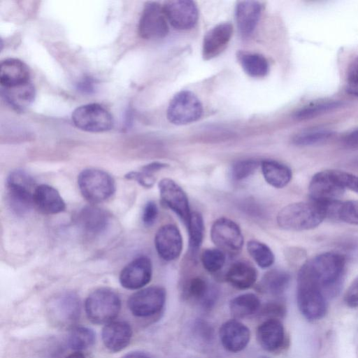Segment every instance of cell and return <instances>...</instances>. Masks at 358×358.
I'll use <instances>...</instances> for the list:
<instances>
[{"label":"cell","instance_id":"obj_1","mask_svg":"<svg viewBox=\"0 0 358 358\" xmlns=\"http://www.w3.org/2000/svg\"><path fill=\"white\" fill-rule=\"evenodd\" d=\"M304 266L319 283L325 296L337 294L345 268L343 255L334 252H324L306 262Z\"/></svg>","mask_w":358,"mask_h":358},{"label":"cell","instance_id":"obj_2","mask_svg":"<svg viewBox=\"0 0 358 358\" xmlns=\"http://www.w3.org/2000/svg\"><path fill=\"white\" fill-rule=\"evenodd\" d=\"M327 217L324 204L315 201L296 202L282 208L277 215L280 227L289 231H304L319 226Z\"/></svg>","mask_w":358,"mask_h":358},{"label":"cell","instance_id":"obj_3","mask_svg":"<svg viewBox=\"0 0 358 358\" xmlns=\"http://www.w3.org/2000/svg\"><path fill=\"white\" fill-rule=\"evenodd\" d=\"M296 301L301 314L308 320H320L327 313L326 296L304 264L298 273Z\"/></svg>","mask_w":358,"mask_h":358},{"label":"cell","instance_id":"obj_4","mask_svg":"<svg viewBox=\"0 0 358 358\" xmlns=\"http://www.w3.org/2000/svg\"><path fill=\"white\" fill-rule=\"evenodd\" d=\"M121 308L118 295L112 289L102 287L89 294L85 303L87 318L94 324L110 323L117 316Z\"/></svg>","mask_w":358,"mask_h":358},{"label":"cell","instance_id":"obj_5","mask_svg":"<svg viewBox=\"0 0 358 358\" xmlns=\"http://www.w3.org/2000/svg\"><path fill=\"white\" fill-rule=\"evenodd\" d=\"M8 205L15 214L24 215L34 205V192L36 186L34 178L22 170L10 173L6 181Z\"/></svg>","mask_w":358,"mask_h":358},{"label":"cell","instance_id":"obj_6","mask_svg":"<svg viewBox=\"0 0 358 358\" xmlns=\"http://www.w3.org/2000/svg\"><path fill=\"white\" fill-rule=\"evenodd\" d=\"M78 185L83 197L92 203L103 202L115 191L113 177L97 169H86L78 177Z\"/></svg>","mask_w":358,"mask_h":358},{"label":"cell","instance_id":"obj_7","mask_svg":"<svg viewBox=\"0 0 358 358\" xmlns=\"http://www.w3.org/2000/svg\"><path fill=\"white\" fill-rule=\"evenodd\" d=\"M73 124L88 132H103L113 127L112 115L98 103H88L76 108L72 113Z\"/></svg>","mask_w":358,"mask_h":358},{"label":"cell","instance_id":"obj_8","mask_svg":"<svg viewBox=\"0 0 358 358\" xmlns=\"http://www.w3.org/2000/svg\"><path fill=\"white\" fill-rule=\"evenodd\" d=\"M48 314L51 322L58 327H71L79 319L80 301L78 296L72 292L56 295L49 302Z\"/></svg>","mask_w":358,"mask_h":358},{"label":"cell","instance_id":"obj_9","mask_svg":"<svg viewBox=\"0 0 358 358\" xmlns=\"http://www.w3.org/2000/svg\"><path fill=\"white\" fill-rule=\"evenodd\" d=\"M203 113V107L196 96L190 91L178 92L171 100L166 116L170 122L183 125L198 120Z\"/></svg>","mask_w":358,"mask_h":358},{"label":"cell","instance_id":"obj_10","mask_svg":"<svg viewBox=\"0 0 358 358\" xmlns=\"http://www.w3.org/2000/svg\"><path fill=\"white\" fill-rule=\"evenodd\" d=\"M165 301V289L159 286H150L133 294L128 299L127 306L134 316L145 318L159 313Z\"/></svg>","mask_w":358,"mask_h":358},{"label":"cell","instance_id":"obj_11","mask_svg":"<svg viewBox=\"0 0 358 358\" xmlns=\"http://www.w3.org/2000/svg\"><path fill=\"white\" fill-rule=\"evenodd\" d=\"M212 241L224 252L236 254L243 245V236L238 225L233 220L220 217L216 220L210 230Z\"/></svg>","mask_w":358,"mask_h":358},{"label":"cell","instance_id":"obj_12","mask_svg":"<svg viewBox=\"0 0 358 358\" xmlns=\"http://www.w3.org/2000/svg\"><path fill=\"white\" fill-rule=\"evenodd\" d=\"M138 29L139 35L145 39L165 37L169 32V26L163 6L157 2H147L143 7Z\"/></svg>","mask_w":358,"mask_h":358},{"label":"cell","instance_id":"obj_13","mask_svg":"<svg viewBox=\"0 0 358 358\" xmlns=\"http://www.w3.org/2000/svg\"><path fill=\"white\" fill-rule=\"evenodd\" d=\"M345 190L333 178L329 170L316 173L312 177L308 186L312 201L320 203L338 201Z\"/></svg>","mask_w":358,"mask_h":358},{"label":"cell","instance_id":"obj_14","mask_svg":"<svg viewBox=\"0 0 358 358\" xmlns=\"http://www.w3.org/2000/svg\"><path fill=\"white\" fill-rule=\"evenodd\" d=\"M163 9L167 20L178 29H191L198 20V8L192 1H168L163 6Z\"/></svg>","mask_w":358,"mask_h":358},{"label":"cell","instance_id":"obj_15","mask_svg":"<svg viewBox=\"0 0 358 358\" xmlns=\"http://www.w3.org/2000/svg\"><path fill=\"white\" fill-rule=\"evenodd\" d=\"M152 267L150 259L140 256L126 265L120 272V282L127 289H138L149 283L152 278Z\"/></svg>","mask_w":358,"mask_h":358},{"label":"cell","instance_id":"obj_16","mask_svg":"<svg viewBox=\"0 0 358 358\" xmlns=\"http://www.w3.org/2000/svg\"><path fill=\"white\" fill-rule=\"evenodd\" d=\"M158 187L163 203L187 224L191 213L188 199L183 189L170 178L161 180Z\"/></svg>","mask_w":358,"mask_h":358},{"label":"cell","instance_id":"obj_17","mask_svg":"<svg viewBox=\"0 0 358 358\" xmlns=\"http://www.w3.org/2000/svg\"><path fill=\"white\" fill-rule=\"evenodd\" d=\"M156 250L165 261L177 259L182 249V238L178 227L173 224H165L157 231L155 237Z\"/></svg>","mask_w":358,"mask_h":358},{"label":"cell","instance_id":"obj_18","mask_svg":"<svg viewBox=\"0 0 358 358\" xmlns=\"http://www.w3.org/2000/svg\"><path fill=\"white\" fill-rule=\"evenodd\" d=\"M219 336L223 347L231 352L243 350L250 338V329L243 323L231 320L225 322L220 328Z\"/></svg>","mask_w":358,"mask_h":358},{"label":"cell","instance_id":"obj_19","mask_svg":"<svg viewBox=\"0 0 358 358\" xmlns=\"http://www.w3.org/2000/svg\"><path fill=\"white\" fill-rule=\"evenodd\" d=\"M233 33L229 22L220 23L210 29L203 38L202 54L206 60L219 55L228 45Z\"/></svg>","mask_w":358,"mask_h":358},{"label":"cell","instance_id":"obj_20","mask_svg":"<svg viewBox=\"0 0 358 358\" xmlns=\"http://www.w3.org/2000/svg\"><path fill=\"white\" fill-rule=\"evenodd\" d=\"M257 338L260 346L266 351L276 352L285 345V329L280 320L264 321L257 328Z\"/></svg>","mask_w":358,"mask_h":358},{"label":"cell","instance_id":"obj_21","mask_svg":"<svg viewBox=\"0 0 358 358\" xmlns=\"http://www.w3.org/2000/svg\"><path fill=\"white\" fill-rule=\"evenodd\" d=\"M132 329L124 321H113L108 323L102 331V341L110 351L117 352L124 349L130 343Z\"/></svg>","mask_w":358,"mask_h":358},{"label":"cell","instance_id":"obj_22","mask_svg":"<svg viewBox=\"0 0 358 358\" xmlns=\"http://www.w3.org/2000/svg\"><path fill=\"white\" fill-rule=\"evenodd\" d=\"M261 5L255 1L237 3L235 17L239 32L243 37L250 36L255 29L261 15Z\"/></svg>","mask_w":358,"mask_h":358},{"label":"cell","instance_id":"obj_23","mask_svg":"<svg viewBox=\"0 0 358 358\" xmlns=\"http://www.w3.org/2000/svg\"><path fill=\"white\" fill-rule=\"evenodd\" d=\"M30 82V72L27 65L15 58H8L0 65V84L1 87H11Z\"/></svg>","mask_w":358,"mask_h":358},{"label":"cell","instance_id":"obj_24","mask_svg":"<svg viewBox=\"0 0 358 358\" xmlns=\"http://www.w3.org/2000/svg\"><path fill=\"white\" fill-rule=\"evenodd\" d=\"M34 204L45 214H57L65 210V202L59 192L52 186L42 184L34 192Z\"/></svg>","mask_w":358,"mask_h":358},{"label":"cell","instance_id":"obj_25","mask_svg":"<svg viewBox=\"0 0 358 358\" xmlns=\"http://www.w3.org/2000/svg\"><path fill=\"white\" fill-rule=\"evenodd\" d=\"M1 96L6 103L16 111L27 109L34 101L36 90L31 82L11 87H1Z\"/></svg>","mask_w":358,"mask_h":358},{"label":"cell","instance_id":"obj_26","mask_svg":"<svg viewBox=\"0 0 358 358\" xmlns=\"http://www.w3.org/2000/svg\"><path fill=\"white\" fill-rule=\"evenodd\" d=\"M109 219L106 211L94 206L83 207L78 215L80 227L85 232L93 235L104 231L109 224Z\"/></svg>","mask_w":358,"mask_h":358},{"label":"cell","instance_id":"obj_27","mask_svg":"<svg viewBox=\"0 0 358 358\" xmlns=\"http://www.w3.org/2000/svg\"><path fill=\"white\" fill-rule=\"evenodd\" d=\"M185 294L187 299L199 303L205 309L211 308L217 298L216 290L210 287L208 282L200 277L193 278L189 281Z\"/></svg>","mask_w":358,"mask_h":358},{"label":"cell","instance_id":"obj_28","mask_svg":"<svg viewBox=\"0 0 358 358\" xmlns=\"http://www.w3.org/2000/svg\"><path fill=\"white\" fill-rule=\"evenodd\" d=\"M257 278L256 269L244 262L233 264L226 274V280L238 289H246L252 287Z\"/></svg>","mask_w":358,"mask_h":358},{"label":"cell","instance_id":"obj_29","mask_svg":"<svg viewBox=\"0 0 358 358\" xmlns=\"http://www.w3.org/2000/svg\"><path fill=\"white\" fill-rule=\"evenodd\" d=\"M261 166L265 180L275 188L285 187L292 179L291 169L280 162L264 160L262 162Z\"/></svg>","mask_w":358,"mask_h":358},{"label":"cell","instance_id":"obj_30","mask_svg":"<svg viewBox=\"0 0 358 358\" xmlns=\"http://www.w3.org/2000/svg\"><path fill=\"white\" fill-rule=\"evenodd\" d=\"M290 282L289 274L282 270L273 269L263 276L259 285V290L274 296L282 294Z\"/></svg>","mask_w":358,"mask_h":358},{"label":"cell","instance_id":"obj_31","mask_svg":"<svg viewBox=\"0 0 358 358\" xmlns=\"http://www.w3.org/2000/svg\"><path fill=\"white\" fill-rule=\"evenodd\" d=\"M260 307L259 298L252 293L238 295L231 299L229 303L231 315L237 319L247 317L257 313Z\"/></svg>","mask_w":358,"mask_h":358},{"label":"cell","instance_id":"obj_32","mask_svg":"<svg viewBox=\"0 0 358 358\" xmlns=\"http://www.w3.org/2000/svg\"><path fill=\"white\" fill-rule=\"evenodd\" d=\"M238 59L244 71L251 77L262 78L268 72V61L260 54L240 52Z\"/></svg>","mask_w":358,"mask_h":358},{"label":"cell","instance_id":"obj_33","mask_svg":"<svg viewBox=\"0 0 358 358\" xmlns=\"http://www.w3.org/2000/svg\"><path fill=\"white\" fill-rule=\"evenodd\" d=\"M95 341L94 332L87 327H76L72 328L67 337L70 348L77 352L91 347Z\"/></svg>","mask_w":358,"mask_h":358},{"label":"cell","instance_id":"obj_34","mask_svg":"<svg viewBox=\"0 0 358 358\" xmlns=\"http://www.w3.org/2000/svg\"><path fill=\"white\" fill-rule=\"evenodd\" d=\"M189 237V250L192 254L199 250L203 238L204 224L202 215L198 212L191 213L187 222Z\"/></svg>","mask_w":358,"mask_h":358},{"label":"cell","instance_id":"obj_35","mask_svg":"<svg viewBox=\"0 0 358 358\" xmlns=\"http://www.w3.org/2000/svg\"><path fill=\"white\" fill-rule=\"evenodd\" d=\"M247 250L252 258L262 268L270 267L274 262V255L266 244L251 240L247 243Z\"/></svg>","mask_w":358,"mask_h":358},{"label":"cell","instance_id":"obj_36","mask_svg":"<svg viewBox=\"0 0 358 358\" xmlns=\"http://www.w3.org/2000/svg\"><path fill=\"white\" fill-rule=\"evenodd\" d=\"M225 259L224 252L219 248L206 249L201 255L203 267L211 273L220 270L225 263Z\"/></svg>","mask_w":358,"mask_h":358},{"label":"cell","instance_id":"obj_37","mask_svg":"<svg viewBox=\"0 0 358 358\" xmlns=\"http://www.w3.org/2000/svg\"><path fill=\"white\" fill-rule=\"evenodd\" d=\"M331 135V131L327 129H315L298 134L294 138L293 141L298 145H310L327 140Z\"/></svg>","mask_w":358,"mask_h":358},{"label":"cell","instance_id":"obj_38","mask_svg":"<svg viewBox=\"0 0 358 358\" xmlns=\"http://www.w3.org/2000/svg\"><path fill=\"white\" fill-rule=\"evenodd\" d=\"M337 219L348 224L358 225V201L341 202Z\"/></svg>","mask_w":358,"mask_h":358},{"label":"cell","instance_id":"obj_39","mask_svg":"<svg viewBox=\"0 0 358 358\" xmlns=\"http://www.w3.org/2000/svg\"><path fill=\"white\" fill-rule=\"evenodd\" d=\"M190 330L196 341L203 345L209 344L213 339V331L211 326L202 320H197L192 324Z\"/></svg>","mask_w":358,"mask_h":358},{"label":"cell","instance_id":"obj_40","mask_svg":"<svg viewBox=\"0 0 358 358\" xmlns=\"http://www.w3.org/2000/svg\"><path fill=\"white\" fill-rule=\"evenodd\" d=\"M259 166V162L254 159H245L236 162L231 168L232 178L241 180L252 175Z\"/></svg>","mask_w":358,"mask_h":358},{"label":"cell","instance_id":"obj_41","mask_svg":"<svg viewBox=\"0 0 358 358\" xmlns=\"http://www.w3.org/2000/svg\"><path fill=\"white\" fill-rule=\"evenodd\" d=\"M334 101H320L310 104L299 110L296 117L298 119H308L338 106Z\"/></svg>","mask_w":358,"mask_h":358},{"label":"cell","instance_id":"obj_42","mask_svg":"<svg viewBox=\"0 0 358 358\" xmlns=\"http://www.w3.org/2000/svg\"><path fill=\"white\" fill-rule=\"evenodd\" d=\"M257 313H259L261 317H266V320H280L285 317L286 314V307L281 301H273L261 306Z\"/></svg>","mask_w":358,"mask_h":358},{"label":"cell","instance_id":"obj_43","mask_svg":"<svg viewBox=\"0 0 358 358\" xmlns=\"http://www.w3.org/2000/svg\"><path fill=\"white\" fill-rule=\"evenodd\" d=\"M336 181L345 189H348L358 194V176L339 170H329Z\"/></svg>","mask_w":358,"mask_h":358},{"label":"cell","instance_id":"obj_44","mask_svg":"<svg viewBox=\"0 0 358 358\" xmlns=\"http://www.w3.org/2000/svg\"><path fill=\"white\" fill-rule=\"evenodd\" d=\"M347 90L350 94L358 96V57L352 62L349 67Z\"/></svg>","mask_w":358,"mask_h":358},{"label":"cell","instance_id":"obj_45","mask_svg":"<svg viewBox=\"0 0 358 358\" xmlns=\"http://www.w3.org/2000/svg\"><path fill=\"white\" fill-rule=\"evenodd\" d=\"M129 180L137 181L144 187H151L155 183V178L152 174L148 173L143 170L141 171H131L125 175Z\"/></svg>","mask_w":358,"mask_h":358},{"label":"cell","instance_id":"obj_46","mask_svg":"<svg viewBox=\"0 0 358 358\" xmlns=\"http://www.w3.org/2000/svg\"><path fill=\"white\" fill-rule=\"evenodd\" d=\"M345 304L350 308L358 307V276L352 282L344 295Z\"/></svg>","mask_w":358,"mask_h":358},{"label":"cell","instance_id":"obj_47","mask_svg":"<svg viewBox=\"0 0 358 358\" xmlns=\"http://www.w3.org/2000/svg\"><path fill=\"white\" fill-rule=\"evenodd\" d=\"M158 215V208L157 205L153 201H148L144 206L142 220L145 225L151 226L152 225Z\"/></svg>","mask_w":358,"mask_h":358},{"label":"cell","instance_id":"obj_48","mask_svg":"<svg viewBox=\"0 0 358 358\" xmlns=\"http://www.w3.org/2000/svg\"><path fill=\"white\" fill-rule=\"evenodd\" d=\"M166 166L167 164L162 162H152L143 166L141 170L153 175V173L158 171Z\"/></svg>","mask_w":358,"mask_h":358},{"label":"cell","instance_id":"obj_49","mask_svg":"<svg viewBox=\"0 0 358 358\" xmlns=\"http://www.w3.org/2000/svg\"><path fill=\"white\" fill-rule=\"evenodd\" d=\"M345 143L350 148H358V129L346 137Z\"/></svg>","mask_w":358,"mask_h":358},{"label":"cell","instance_id":"obj_50","mask_svg":"<svg viewBox=\"0 0 358 358\" xmlns=\"http://www.w3.org/2000/svg\"><path fill=\"white\" fill-rule=\"evenodd\" d=\"M122 358H150V356L140 351L131 352L130 353L127 354Z\"/></svg>","mask_w":358,"mask_h":358},{"label":"cell","instance_id":"obj_51","mask_svg":"<svg viewBox=\"0 0 358 358\" xmlns=\"http://www.w3.org/2000/svg\"><path fill=\"white\" fill-rule=\"evenodd\" d=\"M79 85H80V89L85 90V91L90 92V90H92V84L90 82V80L89 81L88 80H85V81H83L82 83H80L79 84Z\"/></svg>","mask_w":358,"mask_h":358},{"label":"cell","instance_id":"obj_52","mask_svg":"<svg viewBox=\"0 0 358 358\" xmlns=\"http://www.w3.org/2000/svg\"><path fill=\"white\" fill-rule=\"evenodd\" d=\"M66 358H85V357L80 352H76L69 355Z\"/></svg>","mask_w":358,"mask_h":358}]
</instances>
